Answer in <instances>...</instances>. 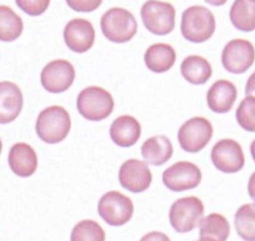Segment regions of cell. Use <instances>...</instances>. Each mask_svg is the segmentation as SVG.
I'll return each instance as SVG.
<instances>
[{"label": "cell", "instance_id": "1", "mask_svg": "<svg viewBox=\"0 0 255 241\" xmlns=\"http://www.w3.org/2000/svg\"><path fill=\"white\" fill-rule=\"evenodd\" d=\"M36 133L48 144L63 142L71 128V118L67 110L60 106H51L43 109L37 117Z\"/></svg>", "mask_w": 255, "mask_h": 241}, {"label": "cell", "instance_id": "2", "mask_svg": "<svg viewBox=\"0 0 255 241\" xmlns=\"http://www.w3.org/2000/svg\"><path fill=\"white\" fill-rule=\"evenodd\" d=\"M216 30V18L203 6H192L182 12L181 31L187 41L200 44L208 41Z\"/></svg>", "mask_w": 255, "mask_h": 241}, {"label": "cell", "instance_id": "3", "mask_svg": "<svg viewBox=\"0 0 255 241\" xmlns=\"http://www.w3.org/2000/svg\"><path fill=\"white\" fill-rule=\"evenodd\" d=\"M101 27L106 39L113 43L123 44L136 34L138 26L136 19L129 10L115 7L101 16Z\"/></svg>", "mask_w": 255, "mask_h": 241}, {"label": "cell", "instance_id": "4", "mask_svg": "<svg viewBox=\"0 0 255 241\" xmlns=\"http://www.w3.org/2000/svg\"><path fill=\"white\" fill-rule=\"evenodd\" d=\"M115 102L108 90L90 86L82 89L77 98V107L83 118L92 122L106 119L113 112Z\"/></svg>", "mask_w": 255, "mask_h": 241}, {"label": "cell", "instance_id": "5", "mask_svg": "<svg viewBox=\"0 0 255 241\" xmlns=\"http://www.w3.org/2000/svg\"><path fill=\"white\" fill-rule=\"evenodd\" d=\"M141 18L148 31L156 35H166L173 31L176 10L167 2L146 1L141 8Z\"/></svg>", "mask_w": 255, "mask_h": 241}, {"label": "cell", "instance_id": "6", "mask_svg": "<svg viewBox=\"0 0 255 241\" xmlns=\"http://www.w3.org/2000/svg\"><path fill=\"white\" fill-rule=\"evenodd\" d=\"M204 214V206L197 197H184L177 200L170 207L169 221L178 233L193 231Z\"/></svg>", "mask_w": 255, "mask_h": 241}, {"label": "cell", "instance_id": "7", "mask_svg": "<svg viewBox=\"0 0 255 241\" xmlns=\"http://www.w3.org/2000/svg\"><path fill=\"white\" fill-rule=\"evenodd\" d=\"M132 201L119 191H109L101 197L98 211L106 224L114 227L127 224L133 215Z\"/></svg>", "mask_w": 255, "mask_h": 241}, {"label": "cell", "instance_id": "8", "mask_svg": "<svg viewBox=\"0 0 255 241\" xmlns=\"http://www.w3.org/2000/svg\"><path fill=\"white\" fill-rule=\"evenodd\" d=\"M213 132V125L207 119L194 117L180 127L178 141L183 151L199 153L209 143Z\"/></svg>", "mask_w": 255, "mask_h": 241}, {"label": "cell", "instance_id": "9", "mask_svg": "<svg viewBox=\"0 0 255 241\" xmlns=\"http://www.w3.org/2000/svg\"><path fill=\"white\" fill-rule=\"evenodd\" d=\"M255 61V46L243 39L230 41L221 54V63L225 70L236 75L248 71Z\"/></svg>", "mask_w": 255, "mask_h": 241}, {"label": "cell", "instance_id": "10", "mask_svg": "<svg viewBox=\"0 0 255 241\" xmlns=\"http://www.w3.org/2000/svg\"><path fill=\"white\" fill-rule=\"evenodd\" d=\"M201 178L200 168L188 161L177 162L163 172L164 186L175 192L197 188L201 184Z\"/></svg>", "mask_w": 255, "mask_h": 241}, {"label": "cell", "instance_id": "11", "mask_svg": "<svg viewBox=\"0 0 255 241\" xmlns=\"http://www.w3.org/2000/svg\"><path fill=\"white\" fill-rule=\"evenodd\" d=\"M211 160L215 167L224 173H236L245 165V156L240 144L231 139L220 140L211 152Z\"/></svg>", "mask_w": 255, "mask_h": 241}, {"label": "cell", "instance_id": "12", "mask_svg": "<svg viewBox=\"0 0 255 241\" xmlns=\"http://www.w3.org/2000/svg\"><path fill=\"white\" fill-rule=\"evenodd\" d=\"M75 80L72 63L66 60H55L47 63L41 72V83L44 89L60 93L69 89Z\"/></svg>", "mask_w": 255, "mask_h": 241}, {"label": "cell", "instance_id": "13", "mask_svg": "<svg viewBox=\"0 0 255 241\" xmlns=\"http://www.w3.org/2000/svg\"><path fill=\"white\" fill-rule=\"evenodd\" d=\"M119 179L123 188L133 193H140L149 188L152 174L145 161L128 160L120 167Z\"/></svg>", "mask_w": 255, "mask_h": 241}, {"label": "cell", "instance_id": "14", "mask_svg": "<svg viewBox=\"0 0 255 241\" xmlns=\"http://www.w3.org/2000/svg\"><path fill=\"white\" fill-rule=\"evenodd\" d=\"M96 32L91 22L75 18L70 20L64 27V39L66 46L76 53H84L95 43Z\"/></svg>", "mask_w": 255, "mask_h": 241}, {"label": "cell", "instance_id": "15", "mask_svg": "<svg viewBox=\"0 0 255 241\" xmlns=\"http://www.w3.org/2000/svg\"><path fill=\"white\" fill-rule=\"evenodd\" d=\"M9 168L20 177H29L36 171L38 161L34 149L25 143L13 144L8 157Z\"/></svg>", "mask_w": 255, "mask_h": 241}, {"label": "cell", "instance_id": "16", "mask_svg": "<svg viewBox=\"0 0 255 241\" xmlns=\"http://www.w3.org/2000/svg\"><path fill=\"white\" fill-rule=\"evenodd\" d=\"M237 97V87L231 81H216L207 91V104L210 109L216 113H227L232 108Z\"/></svg>", "mask_w": 255, "mask_h": 241}, {"label": "cell", "instance_id": "17", "mask_svg": "<svg viewBox=\"0 0 255 241\" xmlns=\"http://www.w3.org/2000/svg\"><path fill=\"white\" fill-rule=\"evenodd\" d=\"M1 124H9L18 117L23 107V94L18 86L10 81L0 84Z\"/></svg>", "mask_w": 255, "mask_h": 241}, {"label": "cell", "instance_id": "18", "mask_svg": "<svg viewBox=\"0 0 255 241\" xmlns=\"http://www.w3.org/2000/svg\"><path fill=\"white\" fill-rule=\"evenodd\" d=\"M141 131V125L134 117L122 115L113 122L110 127V137L120 147H130L140 139Z\"/></svg>", "mask_w": 255, "mask_h": 241}, {"label": "cell", "instance_id": "19", "mask_svg": "<svg viewBox=\"0 0 255 241\" xmlns=\"http://www.w3.org/2000/svg\"><path fill=\"white\" fill-rule=\"evenodd\" d=\"M141 154L144 160L153 166H161L173 155V146L165 136H154L142 144Z\"/></svg>", "mask_w": 255, "mask_h": 241}, {"label": "cell", "instance_id": "20", "mask_svg": "<svg viewBox=\"0 0 255 241\" xmlns=\"http://www.w3.org/2000/svg\"><path fill=\"white\" fill-rule=\"evenodd\" d=\"M176 51L170 45L158 43L146 49L144 60L150 71L162 74L172 68L176 62Z\"/></svg>", "mask_w": 255, "mask_h": 241}, {"label": "cell", "instance_id": "21", "mask_svg": "<svg viewBox=\"0 0 255 241\" xmlns=\"http://www.w3.org/2000/svg\"><path fill=\"white\" fill-rule=\"evenodd\" d=\"M181 73L183 79L194 85H202L209 80L213 70L209 62L198 55H191L182 61Z\"/></svg>", "mask_w": 255, "mask_h": 241}, {"label": "cell", "instance_id": "22", "mask_svg": "<svg viewBox=\"0 0 255 241\" xmlns=\"http://www.w3.org/2000/svg\"><path fill=\"white\" fill-rule=\"evenodd\" d=\"M230 19L233 26L240 31L255 30V1H236L230 10Z\"/></svg>", "mask_w": 255, "mask_h": 241}, {"label": "cell", "instance_id": "23", "mask_svg": "<svg viewBox=\"0 0 255 241\" xmlns=\"http://www.w3.org/2000/svg\"><path fill=\"white\" fill-rule=\"evenodd\" d=\"M200 238H209L217 241L228 240L231 228L227 219L218 213L202 218L199 224Z\"/></svg>", "mask_w": 255, "mask_h": 241}, {"label": "cell", "instance_id": "24", "mask_svg": "<svg viewBox=\"0 0 255 241\" xmlns=\"http://www.w3.org/2000/svg\"><path fill=\"white\" fill-rule=\"evenodd\" d=\"M0 38L3 42H12L16 40L23 31V21L16 12L9 6L0 7Z\"/></svg>", "mask_w": 255, "mask_h": 241}, {"label": "cell", "instance_id": "25", "mask_svg": "<svg viewBox=\"0 0 255 241\" xmlns=\"http://www.w3.org/2000/svg\"><path fill=\"white\" fill-rule=\"evenodd\" d=\"M235 226L243 241H255V204H247L238 208Z\"/></svg>", "mask_w": 255, "mask_h": 241}, {"label": "cell", "instance_id": "26", "mask_svg": "<svg viewBox=\"0 0 255 241\" xmlns=\"http://www.w3.org/2000/svg\"><path fill=\"white\" fill-rule=\"evenodd\" d=\"M70 241H105V233L98 223L84 220L74 227Z\"/></svg>", "mask_w": 255, "mask_h": 241}, {"label": "cell", "instance_id": "27", "mask_svg": "<svg viewBox=\"0 0 255 241\" xmlns=\"http://www.w3.org/2000/svg\"><path fill=\"white\" fill-rule=\"evenodd\" d=\"M236 118L244 130L255 132V97L246 96L237 107Z\"/></svg>", "mask_w": 255, "mask_h": 241}, {"label": "cell", "instance_id": "28", "mask_svg": "<svg viewBox=\"0 0 255 241\" xmlns=\"http://www.w3.org/2000/svg\"><path fill=\"white\" fill-rule=\"evenodd\" d=\"M50 4L49 0H41V1H25L17 0L16 5L23 11H25L28 15L38 16L46 11Z\"/></svg>", "mask_w": 255, "mask_h": 241}, {"label": "cell", "instance_id": "29", "mask_svg": "<svg viewBox=\"0 0 255 241\" xmlns=\"http://www.w3.org/2000/svg\"><path fill=\"white\" fill-rule=\"evenodd\" d=\"M102 1L101 0H93V1H74L68 0L66 4L76 11H82V12H89L98 9L101 5Z\"/></svg>", "mask_w": 255, "mask_h": 241}, {"label": "cell", "instance_id": "30", "mask_svg": "<svg viewBox=\"0 0 255 241\" xmlns=\"http://www.w3.org/2000/svg\"><path fill=\"white\" fill-rule=\"evenodd\" d=\"M140 241H170V240L164 233L154 231L145 235Z\"/></svg>", "mask_w": 255, "mask_h": 241}, {"label": "cell", "instance_id": "31", "mask_svg": "<svg viewBox=\"0 0 255 241\" xmlns=\"http://www.w3.org/2000/svg\"><path fill=\"white\" fill-rule=\"evenodd\" d=\"M245 93L247 96L255 97V71L251 75V77L247 81Z\"/></svg>", "mask_w": 255, "mask_h": 241}, {"label": "cell", "instance_id": "32", "mask_svg": "<svg viewBox=\"0 0 255 241\" xmlns=\"http://www.w3.org/2000/svg\"><path fill=\"white\" fill-rule=\"evenodd\" d=\"M248 191H249V195L251 197V199L255 202V172L252 174V176L249 180Z\"/></svg>", "mask_w": 255, "mask_h": 241}, {"label": "cell", "instance_id": "33", "mask_svg": "<svg viewBox=\"0 0 255 241\" xmlns=\"http://www.w3.org/2000/svg\"><path fill=\"white\" fill-rule=\"evenodd\" d=\"M251 154H252V157L255 162V140L251 144Z\"/></svg>", "mask_w": 255, "mask_h": 241}, {"label": "cell", "instance_id": "34", "mask_svg": "<svg viewBox=\"0 0 255 241\" xmlns=\"http://www.w3.org/2000/svg\"><path fill=\"white\" fill-rule=\"evenodd\" d=\"M197 241H217L213 239H209V238H200V240Z\"/></svg>", "mask_w": 255, "mask_h": 241}]
</instances>
